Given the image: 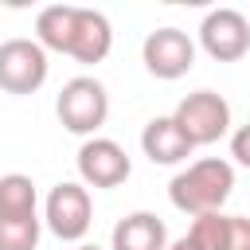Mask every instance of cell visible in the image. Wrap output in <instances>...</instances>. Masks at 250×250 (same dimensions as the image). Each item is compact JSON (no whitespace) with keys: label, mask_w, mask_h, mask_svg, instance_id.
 I'll return each mask as SVG.
<instances>
[{"label":"cell","mask_w":250,"mask_h":250,"mask_svg":"<svg viewBox=\"0 0 250 250\" xmlns=\"http://www.w3.org/2000/svg\"><path fill=\"white\" fill-rule=\"evenodd\" d=\"M230 188H234V168L219 156H203V160H195V164H188L184 172L172 176L168 199H172L176 211L199 219V215L223 211V203L230 199Z\"/></svg>","instance_id":"cell-1"},{"label":"cell","mask_w":250,"mask_h":250,"mask_svg":"<svg viewBox=\"0 0 250 250\" xmlns=\"http://www.w3.org/2000/svg\"><path fill=\"white\" fill-rule=\"evenodd\" d=\"M55 113L62 121L66 133H78V137H90L105 125L109 117V94L98 78L90 74H78L70 78L62 90H59V102H55Z\"/></svg>","instance_id":"cell-2"},{"label":"cell","mask_w":250,"mask_h":250,"mask_svg":"<svg viewBox=\"0 0 250 250\" xmlns=\"http://www.w3.org/2000/svg\"><path fill=\"white\" fill-rule=\"evenodd\" d=\"M172 121L184 129V137H188L195 148H199V145H215V141L227 137V129H230V105H227V98L215 94V90H195V94L180 98Z\"/></svg>","instance_id":"cell-3"},{"label":"cell","mask_w":250,"mask_h":250,"mask_svg":"<svg viewBox=\"0 0 250 250\" xmlns=\"http://www.w3.org/2000/svg\"><path fill=\"white\" fill-rule=\"evenodd\" d=\"M43 223H47V230H51L55 238H62V242L86 238V230H90V223H94L90 191H86L82 184H70V180L55 184L51 195H47V203H43Z\"/></svg>","instance_id":"cell-4"},{"label":"cell","mask_w":250,"mask_h":250,"mask_svg":"<svg viewBox=\"0 0 250 250\" xmlns=\"http://www.w3.org/2000/svg\"><path fill=\"white\" fill-rule=\"evenodd\" d=\"M141 59H145V70L160 82H176L184 78L191 66H195V43L188 31L180 27H156L145 35L141 43Z\"/></svg>","instance_id":"cell-5"},{"label":"cell","mask_w":250,"mask_h":250,"mask_svg":"<svg viewBox=\"0 0 250 250\" xmlns=\"http://www.w3.org/2000/svg\"><path fill=\"white\" fill-rule=\"evenodd\" d=\"M47 51L35 39H8L0 43V90L4 94H35L47 82Z\"/></svg>","instance_id":"cell-6"},{"label":"cell","mask_w":250,"mask_h":250,"mask_svg":"<svg viewBox=\"0 0 250 250\" xmlns=\"http://www.w3.org/2000/svg\"><path fill=\"white\" fill-rule=\"evenodd\" d=\"M199 47L215 62H238L250 51V20L238 8H215L199 23Z\"/></svg>","instance_id":"cell-7"},{"label":"cell","mask_w":250,"mask_h":250,"mask_svg":"<svg viewBox=\"0 0 250 250\" xmlns=\"http://www.w3.org/2000/svg\"><path fill=\"white\" fill-rule=\"evenodd\" d=\"M129 172H133L129 152L117 141H109V137L82 141V148H78V176H82L86 188H117V184L129 180Z\"/></svg>","instance_id":"cell-8"},{"label":"cell","mask_w":250,"mask_h":250,"mask_svg":"<svg viewBox=\"0 0 250 250\" xmlns=\"http://www.w3.org/2000/svg\"><path fill=\"white\" fill-rule=\"evenodd\" d=\"M113 47V27L109 20L98 12V8H78V20H74V43H70V59L74 62H102Z\"/></svg>","instance_id":"cell-9"},{"label":"cell","mask_w":250,"mask_h":250,"mask_svg":"<svg viewBox=\"0 0 250 250\" xmlns=\"http://www.w3.org/2000/svg\"><path fill=\"white\" fill-rule=\"evenodd\" d=\"M141 148H145V156H148L152 164H180V160H188V156L195 152V145L184 137V129L172 121V113H168V117H152V121L145 125Z\"/></svg>","instance_id":"cell-10"},{"label":"cell","mask_w":250,"mask_h":250,"mask_svg":"<svg viewBox=\"0 0 250 250\" xmlns=\"http://www.w3.org/2000/svg\"><path fill=\"white\" fill-rule=\"evenodd\" d=\"M109 250H168L164 219L152 215V211H133V215L117 219Z\"/></svg>","instance_id":"cell-11"},{"label":"cell","mask_w":250,"mask_h":250,"mask_svg":"<svg viewBox=\"0 0 250 250\" xmlns=\"http://www.w3.org/2000/svg\"><path fill=\"white\" fill-rule=\"evenodd\" d=\"M74 20H78V8L74 4H51L35 16V43L43 51H59V55H70V43H74Z\"/></svg>","instance_id":"cell-12"},{"label":"cell","mask_w":250,"mask_h":250,"mask_svg":"<svg viewBox=\"0 0 250 250\" xmlns=\"http://www.w3.org/2000/svg\"><path fill=\"white\" fill-rule=\"evenodd\" d=\"M35 207H39V195H35L31 176H23V172L0 176V215H8V219H31Z\"/></svg>","instance_id":"cell-13"},{"label":"cell","mask_w":250,"mask_h":250,"mask_svg":"<svg viewBox=\"0 0 250 250\" xmlns=\"http://www.w3.org/2000/svg\"><path fill=\"white\" fill-rule=\"evenodd\" d=\"M39 227H43L39 215H31V219L0 215V250H35L39 246Z\"/></svg>","instance_id":"cell-14"},{"label":"cell","mask_w":250,"mask_h":250,"mask_svg":"<svg viewBox=\"0 0 250 250\" xmlns=\"http://www.w3.org/2000/svg\"><path fill=\"white\" fill-rule=\"evenodd\" d=\"M227 227H230V215H223V211H211V215H199V219H191V230H188V238H191L199 250H227Z\"/></svg>","instance_id":"cell-15"},{"label":"cell","mask_w":250,"mask_h":250,"mask_svg":"<svg viewBox=\"0 0 250 250\" xmlns=\"http://www.w3.org/2000/svg\"><path fill=\"white\" fill-rule=\"evenodd\" d=\"M227 250H250V219L230 215V227H227Z\"/></svg>","instance_id":"cell-16"},{"label":"cell","mask_w":250,"mask_h":250,"mask_svg":"<svg viewBox=\"0 0 250 250\" xmlns=\"http://www.w3.org/2000/svg\"><path fill=\"white\" fill-rule=\"evenodd\" d=\"M230 156L242 168H250V125H238V133L230 137Z\"/></svg>","instance_id":"cell-17"},{"label":"cell","mask_w":250,"mask_h":250,"mask_svg":"<svg viewBox=\"0 0 250 250\" xmlns=\"http://www.w3.org/2000/svg\"><path fill=\"white\" fill-rule=\"evenodd\" d=\"M168 250H199V246H195V242H191V238H188V234H184V238H176V242H172V246H168Z\"/></svg>","instance_id":"cell-18"},{"label":"cell","mask_w":250,"mask_h":250,"mask_svg":"<svg viewBox=\"0 0 250 250\" xmlns=\"http://www.w3.org/2000/svg\"><path fill=\"white\" fill-rule=\"evenodd\" d=\"M74 250H102V246H90V242H82V246H74Z\"/></svg>","instance_id":"cell-19"}]
</instances>
